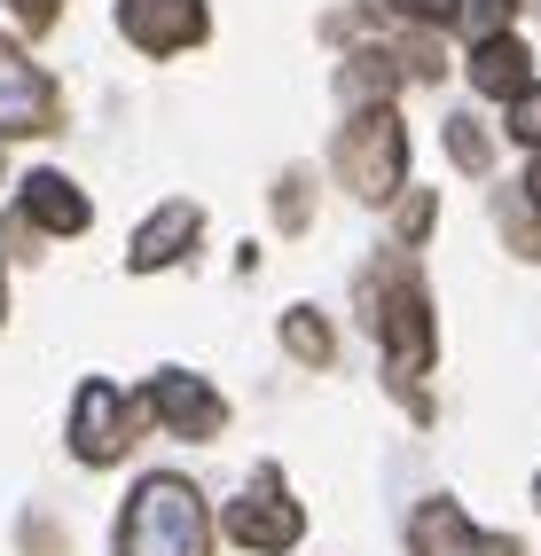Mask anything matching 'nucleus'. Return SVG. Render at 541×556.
I'll use <instances>...</instances> for the list:
<instances>
[{"mask_svg":"<svg viewBox=\"0 0 541 556\" xmlns=\"http://www.w3.org/2000/svg\"><path fill=\"white\" fill-rule=\"evenodd\" d=\"M361 321H369V338L392 353V384H401V400L424 416L416 377L431 361V306H424V282H416L408 258H385L377 275H361Z\"/></svg>","mask_w":541,"mask_h":556,"instance_id":"nucleus-1","label":"nucleus"},{"mask_svg":"<svg viewBox=\"0 0 541 556\" xmlns=\"http://www.w3.org/2000/svg\"><path fill=\"white\" fill-rule=\"evenodd\" d=\"M118 556H212V517L204 494L173 470H150L118 517Z\"/></svg>","mask_w":541,"mask_h":556,"instance_id":"nucleus-2","label":"nucleus"},{"mask_svg":"<svg viewBox=\"0 0 541 556\" xmlns=\"http://www.w3.org/2000/svg\"><path fill=\"white\" fill-rule=\"evenodd\" d=\"M401 173H408V134L401 118L377 102V110H353V126H338V180L353 197H369L385 204L392 189H401Z\"/></svg>","mask_w":541,"mask_h":556,"instance_id":"nucleus-3","label":"nucleus"},{"mask_svg":"<svg viewBox=\"0 0 541 556\" xmlns=\"http://www.w3.org/2000/svg\"><path fill=\"white\" fill-rule=\"evenodd\" d=\"M299 533H306V509L282 494V470L260 463L243 502H228V541L251 548V556H282V548H299Z\"/></svg>","mask_w":541,"mask_h":556,"instance_id":"nucleus-4","label":"nucleus"},{"mask_svg":"<svg viewBox=\"0 0 541 556\" xmlns=\"http://www.w3.org/2000/svg\"><path fill=\"white\" fill-rule=\"evenodd\" d=\"M134 447V400L111 377H87L71 400V455L79 463H118Z\"/></svg>","mask_w":541,"mask_h":556,"instance_id":"nucleus-5","label":"nucleus"},{"mask_svg":"<svg viewBox=\"0 0 541 556\" xmlns=\"http://www.w3.org/2000/svg\"><path fill=\"white\" fill-rule=\"evenodd\" d=\"M63 126V94L24 48L0 40V134H55Z\"/></svg>","mask_w":541,"mask_h":556,"instance_id":"nucleus-6","label":"nucleus"},{"mask_svg":"<svg viewBox=\"0 0 541 556\" xmlns=\"http://www.w3.org/2000/svg\"><path fill=\"white\" fill-rule=\"evenodd\" d=\"M118 31L141 55H180L204 40V0H118Z\"/></svg>","mask_w":541,"mask_h":556,"instance_id":"nucleus-7","label":"nucleus"},{"mask_svg":"<svg viewBox=\"0 0 541 556\" xmlns=\"http://www.w3.org/2000/svg\"><path fill=\"white\" fill-rule=\"evenodd\" d=\"M150 416H158L173 439H221V431H228V400L212 392L204 377H180V368H165V377L150 384Z\"/></svg>","mask_w":541,"mask_h":556,"instance_id":"nucleus-8","label":"nucleus"},{"mask_svg":"<svg viewBox=\"0 0 541 556\" xmlns=\"http://www.w3.org/2000/svg\"><path fill=\"white\" fill-rule=\"evenodd\" d=\"M408 548H416V556H518L511 533H479L455 502H424V509L408 517Z\"/></svg>","mask_w":541,"mask_h":556,"instance_id":"nucleus-9","label":"nucleus"},{"mask_svg":"<svg viewBox=\"0 0 541 556\" xmlns=\"http://www.w3.org/2000/svg\"><path fill=\"white\" fill-rule=\"evenodd\" d=\"M197 236H204V212H197L189 197H173V204H158L150 219H141V236H134V251H126V267H134V275H158V267H173V258H189Z\"/></svg>","mask_w":541,"mask_h":556,"instance_id":"nucleus-10","label":"nucleus"},{"mask_svg":"<svg viewBox=\"0 0 541 556\" xmlns=\"http://www.w3.org/2000/svg\"><path fill=\"white\" fill-rule=\"evenodd\" d=\"M24 219H32V228H48V236H79L95 212H87V197H79V180L32 173V180H24Z\"/></svg>","mask_w":541,"mask_h":556,"instance_id":"nucleus-11","label":"nucleus"},{"mask_svg":"<svg viewBox=\"0 0 541 556\" xmlns=\"http://www.w3.org/2000/svg\"><path fill=\"white\" fill-rule=\"evenodd\" d=\"M471 87L479 94H526L533 79H526V48L511 40V31H502V40H479V55H471Z\"/></svg>","mask_w":541,"mask_h":556,"instance_id":"nucleus-12","label":"nucleus"},{"mask_svg":"<svg viewBox=\"0 0 541 556\" xmlns=\"http://www.w3.org/2000/svg\"><path fill=\"white\" fill-rule=\"evenodd\" d=\"M338 87H345L361 110H377V102H392V87H401V55H392V48H361V55L338 71Z\"/></svg>","mask_w":541,"mask_h":556,"instance_id":"nucleus-13","label":"nucleus"},{"mask_svg":"<svg viewBox=\"0 0 541 556\" xmlns=\"http://www.w3.org/2000/svg\"><path fill=\"white\" fill-rule=\"evenodd\" d=\"M282 345H291V361H306V368H330V353H338L330 321H322L314 306H291V314H282Z\"/></svg>","mask_w":541,"mask_h":556,"instance_id":"nucleus-14","label":"nucleus"},{"mask_svg":"<svg viewBox=\"0 0 541 556\" xmlns=\"http://www.w3.org/2000/svg\"><path fill=\"white\" fill-rule=\"evenodd\" d=\"M494 219H502V236H511V251L518 258H541V204L526 197V189H511L494 204Z\"/></svg>","mask_w":541,"mask_h":556,"instance_id":"nucleus-15","label":"nucleus"},{"mask_svg":"<svg viewBox=\"0 0 541 556\" xmlns=\"http://www.w3.org/2000/svg\"><path fill=\"white\" fill-rule=\"evenodd\" d=\"M448 157H455L463 173H487V165H494L487 126H479V118H448Z\"/></svg>","mask_w":541,"mask_h":556,"instance_id":"nucleus-16","label":"nucleus"},{"mask_svg":"<svg viewBox=\"0 0 541 556\" xmlns=\"http://www.w3.org/2000/svg\"><path fill=\"white\" fill-rule=\"evenodd\" d=\"M518 16V0H463V24H471V40H502Z\"/></svg>","mask_w":541,"mask_h":556,"instance_id":"nucleus-17","label":"nucleus"},{"mask_svg":"<svg viewBox=\"0 0 541 556\" xmlns=\"http://www.w3.org/2000/svg\"><path fill=\"white\" fill-rule=\"evenodd\" d=\"M275 219H282V228H306V173L275 180Z\"/></svg>","mask_w":541,"mask_h":556,"instance_id":"nucleus-18","label":"nucleus"},{"mask_svg":"<svg viewBox=\"0 0 541 556\" xmlns=\"http://www.w3.org/2000/svg\"><path fill=\"white\" fill-rule=\"evenodd\" d=\"M511 134L526 141V150H541V79H533V87L511 102Z\"/></svg>","mask_w":541,"mask_h":556,"instance_id":"nucleus-19","label":"nucleus"},{"mask_svg":"<svg viewBox=\"0 0 541 556\" xmlns=\"http://www.w3.org/2000/svg\"><path fill=\"white\" fill-rule=\"evenodd\" d=\"M401 71H408V79H440V71H448L440 63V40H424V31H416V40L401 48Z\"/></svg>","mask_w":541,"mask_h":556,"instance_id":"nucleus-20","label":"nucleus"},{"mask_svg":"<svg viewBox=\"0 0 541 556\" xmlns=\"http://www.w3.org/2000/svg\"><path fill=\"white\" fill-rule=\"evenodd\" d=\"M24 556H71V541L48 526V517H24Z\"/></svg>","mask_w":541,"mask_h":556,"instance_id":"nucleus-21","label":"nucleus"},{"mask_svg":"<svg viewBox=\"0 0 541 556\" xmlns=\"http://www.w3.org/2000/svg\"><path fill=\"white\" fill-rule=\"evenodd\" d=\"M408 24H448V16H463V0H392Z\"/></svg>","mask_w":541,"mask_h":556,"instance_id":"nucleus-22","label":"nucleus"},{"mask_svg":"<svg viewBox=\"0 0 541 556\" xmlns=\"http://www.w3.org/2000/svg\"><path fill=\"white\" fill-rule=\"evenodd\" d=\"M431 212H440L431 197H408V204H401V236H408V243H416V236L431 228Z\"/></svg>","mask_w":541,"mask_h":556,"instance_id":"nucleus-23","label":"nucleus"},{"mask_svg":"<svg viewBox=\"0 0 541 556\" xmlns=\"http://www.w3.org/2000/svg\"><path fill=\"white\" fill-rule=\"evenodd\" d=\"M16 24L24 31H48L55 24V0H16Z\"/></svg>","mask_w":541,"mask_h":556,"instance_id":"nucleus-24","label":"nucleus"},{"mask_svg":"<svg viewBox=\"0 0 541 556\" xmlns=\"http://www.w3.org/2000/svg\"><path fill=\"white\" fill-rule=\"evenodd\" d=\"M526 197H533V204H541V157H533V173H526Z\"/></svg>","mask_w":541,"mask_h":556,"instance_id":"nucleus-25","label":"nucleus"},{"mask_svg":"<svg viewBox=\"0 0 541 556\" xmlns=\"http://www.w3.org/2000/svg\"><path fill=\"white\" fill-rule=\"evenodd\" d=\"M0 314H9V267H0Z\"/></svg>","mask_w":541,"mask_h":556,"instance_id":"nucleus-26","label":"nucleus"},{"mask_svg":"<svg viewBox=\"0 0 541 556\" xmlns=\"http://www.w3.org/2000/svg\"><path fill=\"white\" fill-rule=\"evenodd\" d=\"M533 502H541V478H533Z\"/></svg>","mask_w":541,"mask_h":556,"instance_id":"nucleus-27","label":"nucleus"}]
</instances>
